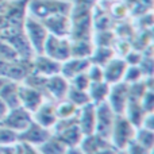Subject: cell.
<instances>
[{
  "label": "cell",
  "instance_id": "18",
  "mask_svg": "<svg viewBox=\"0 0 154 154\" xmlns=\"http://www.w3.org/2000/svg\"><path fill=\"white\" fill-rule=\"evenodd\" d=\"M19 84L20 82L7 80L3 84V87L0 88V99L7 106L8 109L20 107V101H19Z\"/></svg>",
  "mask_w": 154,
  "mask_h": 154
},
{
  "label": "cell",
  "instance_id": "10",
  "mask_svg": "<svg viewBox=\"0 0 154 154\" xmlns=\"http://www.w3.org/2000/svg\"><path fill=\"white\" fill-rule=\"evenodd\" d=\"M31 115H32V122L41 125L42 127L51 130L53 126L56 125L57 119H58L56 111V101L46 99Z\"/></svg>",
  "mask_w": 154,
  "mask_h": 154
},
{
  "label": "cell",
  "instance_id": "2",
  "mask_svg": "<svg viewBox=\"0 0 154 154\" xmlns=\"http://www.w3.org/2000/svg\"><path fill=\"white\" fill-rule=\"evenodd\" d=\"M135 133L137 127L125 115H116L111 135H109V142L118 152H123L128 147V145L134 142Z\"/></svg>",
  "mask_w": 154,
  "mask_h": 154
},
{
  "label": "cell",
  "instance_id": "1",
  "mask_svg": "<svg viewBox=\"0 0 154 154\" xmlns=\"http://www.w3.org/2000/svg\"><path fill=\"white\" fill-rule=\"evenodd\" d=\"M91 5L75 4L72 5L70 18V41H92L93 12Z\"/></svg>",
  "mask_w": 154,
  "mask_h": 154
},
{
  "label": "cell",
  "instance_id": "43",
  "mask_svg": "<svg viewBox=\"0 0 154 154\" xmlns=\"http://www.w3.org/2000/svg\"><path fill=\"white\" fill-rule=\"evenodd\" d=\"M0 154H2V152H0Z\"/></svg>",
  "mask_w": 154,
  "mask_h": 154
},
{
  "label": "cell",
  "instance_id": "31",
  "mask_svg": "<svg viewBox=\"0 0 154 154\" xmlns=\"http://www.w3.org/2000/svg\"><path fill=\"white\" fill-rule=\"evenodd\" d=\"M69 84L75 88H79V89L88 91V88H89V85H91V80H89V77H88L87 72H84V73L77 75L76 77H73L69 81Z\"/></svg>",
  "mask_w": 154,
  "mask_h": 154
},
{
  "label": "cell",
  "instance_id": "28",
  "mask_svg": "<svg viewBox=\"0 0 154 154\" xmlns=\"http://www.w3.org/2000/svg\"><path fill=\"white\" fill-rule=\"evenodd\" d=\"M0 60L4 61H16L19 60V56L16 50L7 42V41L0 38Z\"/></svg>",
  "mask_w": 154,
  "mask_h": 154
},
{
  "label": "cell",
  "instance_id": "12",
  "mask_svg": "<svg viewBox=\"0 0 154 154\" xmlns=\"http://www.w3.org/2000/svg\"><path fill=\"white\" fill-rule=\"evenodd\" d=\"M49 34L56 35V37L69 38L70 34V18L69 15L65 14H57V15H51L49 18H45L41 20Z\"/></svg>",
  "mask_w": 154,
  "mask_h": 154
},
{
  "label": "cell",
  "instance_id": "16",
  "mask_svg": "<svg viewBox=\"0 0 154 154\" xmlns=\"http://www.w3.org/2000/svg\"><path fill=\"white\" fill-rule=\"evenodd\" d=\"M127 66L128 65L125 60L114 57V58L109 60L103 66L104 81L108 82L109 85H114V84H116V82L123 81V77H125Z\"/></svg>",
  "mask_w": 154,
  "mask_h": 154
},
{
  "label": "cell",
  "instance_id": "9",
  "mask_svg": "<svg viewBox=\"0 0 154 154\" xmlns=\"http://www.w3.org/2000/svg\"><path fill=\"white\" fill-rule=\"evenodd\" d=\"M53 135L51 130L46 127H42L41 125L35 122H31V125L23 130L22 133L18 134V142H22V143H27L30 146L38 147L39 145H42L46 139H49Z\"/></svg>",
  "mask_w": 154,
  "mask_h": 154
},
{
  "label": "cell",
  "instance_id": "11",
  "mask_svg": "<svg viewBox=\"0 0 154 154\" xmlns=\"http://www.w3.org/2000/svg\"><path fill=\"white\" fill-rule=\"evenodd\" d=\"M69 85V81L61 73L46 77V97L53 101L62 100V99L66 97Z\"/></svg>",
  "mask_w": 154,
  "mask_h": 154
},
{
  "label": "cell",
  "instance_id": "17",
  "mask_svg": "<svg viewBox=\"0 0 154 154\" xmlns=\"http://www.w3.org/2000/svg\"><path fill=\"white\" fill-rule=\"evenodd\" d=\"M89 65H91L89 58H73V57H70L69 60H66L65 62L61 64V72L60 73L68 81H70L77 75L87 72Z\"/></svg>",
  "mask_w": 154,
  "mask_h": 154
},
{
  "label": "cell",
  "instance_id": "24",
  "mask_svg": "<svg viewBox=\"0 0 154 154\" xmlns=\"http://www.w3.org/2000/svg\"><path fill=\"white\" fill-rule=\"evenodd\" d=\"M114 57H115V51L111 49V46H97V48L95 46L92 56L89 57V61H91V64L104 66Z\"/></svg>",
  "mask_w": 154,
  "mask_h": 154
},
{
  "label": "cell",
  "instance_id": "30",
  "mask_svg": "<svg viewBox=\"0 0 154 154\" xmlns=\"http://www.w3.org/2000/svg\"><path fill=\"white\" fill-rule=\"evenodd\" d=\"M18 142V135L0 123V147Z\"/></svg>",
  "mask_w": 154,
  "mask_h": 154
},
{
  "label": "cell",
  "instance_id": "35",
  "mask_svg": "<svg viewBox=\"0 0 154 154\" xmlns=\"http://www.w3.org/2000/svg\"><path fill=\"white\" fill-rule=\"evenodd\" d=\"M126 154H152V150L145 149L143 146H141L139 143H137L135 141L133 143L128 145V147L126 150H123Z\"/></svg>",
  "mask_w": 154,
  "mask_h": 154
},
{
  "label": "cell",
  "instance_id": "26",
  "mask_svg": "<svg viewBox=\"0 0 154 154\" xmlns=\"http://www.w3.org/2000/svg\"><path fill=\"white\" fill-rule=\"evenodd\" d=\"M66 99L69 101H72L76 107H84L88 103H91V97L88 95V91H82L79 88H75L72 85H69V89L66 93Z\"/></svg>",
  "mask_w": 154,
  "mask_h": 154
},
{
  "label": "cell",
  "instance_id": "27",
  "mask_svg": "<svg viewBox=\"0 0 154 154\" xmlns=\"http://www.w3.org/2000/svg\"><path fill=\"white\" fill-rule=\"evenodd\" d=\"M134 141L143 146L147 150H153L154 145V130H149V128L138 127L135 133V139Z\"/></svg>",
  "mask_w": 154,
  "mask_h": 154
},
{
  "label": "cell",
  "instance_id": "13",
  "mask_svg": "<svg viewBox=\"0 0 154 154\" xmlns=\"http://www.w3.org/2000/svg\"><path fill=\"white\" fill-rule=\"evenodd\" d=\"M45 100L46 97L42 92L23 84V82L19 84V101H20V107H23L29 112L32 114Z\"/></svg>",
  "mask_w": 154,
  "mask_h": 154
},
{
  "label": "cell",
  "instance_id": "37",
  "mask_svg": "<svg viewBox=\"0 0 154 154\" xmlns=\"http://www.w3.org/2000/svg\"><path fill=\"white\" fill-rule=\"evenodd\" d=\"M142 54L138 53V51H128L126 54V60L125 61L127 62V65H139L142 61Z\"/></svg>",
  "mask_w": 154,
  "mask_h": 154
},
{
  "label": "cell",
  "instance_id": "42",
  "mask_svg": "<svg viewBox=\"0 0 154 154\" xmlns=\"http://www.w3.org/2000/svg\"><path fill=\"white\" fill-rule=\"evenodd\" d=\"M5 81H7V79H4V77H2V76H0V88L3 87V84H4Z\"/></svg>",
  "mask_w": 154,
  "mask_h": 154
},
{
  "label": "cell",
  "instance_id": "5",
  "mask_svg": "<svg viewBox=\"0 0 154 154\" xmlns=\"http://www.w3.org/2000/svg\"><path fill=\"white\" fill-rule=\"evenodd\" d=\"M42 54L62 64L70 58V39L68 37L61 38L49 34L46 38L45 46H43Z\"/></svg>",
  "mask_w": 154,
  "mask_h": 154
},
{
  "label": "cell",
  "instance_id": "4",
  "mask_svg": "<svg viewBox=\"0 0 154 154\" xmlns=\"http://www.w3.org/2000/svg\"><path fill=\"white\" fill-rule=\"evenodd\" d=\"M23 31L26 35L27 41L30 42L32 50L35 54H42L43 53V46H45L46 38L49 35V31L43 23L38 19L32 18V16H26L23 23Z\"/></svg>",
  "mask_w": 154,
  "mask_h": 154
},
{
  "label": "cell",
  "instance_id": "32",
  "mask_svg": "<svg viewBox=\"0 0 154 154\" xmlns=\"http://www.w3.org/2000/svg\"><path fill=\"white\" fill-rule=\"evenodd\" d=\"M87 75L89 77L91 82H99L104 81V75H103V66L96 64H91L87 70Z\"/></svg>",
  "mask_w": 154,
  "mask_h": 154
},
{
  "label": "cell",
  "instance_id": "29",
  "mask_svg": "<svg viewBox=\"0 0 154 154\" xmlns=\"http://www.w3.org/2000/svg\"><path fill=\"white\" fill-rule=\"evenodd\" d=\"M143 73H142L139 65H128L127 69H126L125 77H123V81L127 82V84H134V82H138L143 79Z\"/></svg>",
  "mask_w": 154,
  "mask_h": 154
},
{
  "label": "cell",
  "instance_id": "33",
  "mask_svg": "<svg viewBox=\"0 0 154 154\" xmlns=\"http://www.w3.org/2000/svg\"><path fill=\"white\" fill-rule=\"evenodd\" d=\"M139 104H141V107L143 108V111L146 112V114H150V112H153V107H154V93L152 89H147L146 92H145V95L142 96L141 101H139Z\"/></svg>",
  "mask_w": 154,
  "mask_h": 154
},
{
  "label": "cell",
  "instance_id": "3",
  "mask_svg": "<svg viewBox=\"0 0 154 154\" xmlns=\"http://www.w3.org/2000/svg\"><path fill=\"white\" fill-rule=\"evenodd\" d=\"M72 3L64 0H29L27 10L32 15V18L42 20L51 15L65 14L69 15L72 10Z\"/></svg>",
  "mask_w": 154,
  "mask_h": 154
},
{
  "label": "cell",
  "instance_id": "36",
  "mask_svg": "<svg viewBox=\"0 0 154 154\" xmlns=\"http://www.w3.org/2000/svg\"><path fill=\"white\" fill-rule=\"evenodd\" d=\"M111 12L115 18H125L127 15V7L123 3H115L111 7Z\"/></svg>",
  "mask_w": 154,
  "mask_h": 154
},
{
  "label": "cell",
  "instance_id": "8",
  "mask_svg": "<svg viewBox=\"0 0 154 154\" xmlns=\"http://www.w3.org/2000/svg\"><path fill=\"white\" fill-rule=\"evenodd\" d=\"M108 106L112 108V111L116 115H123L125 109L128 104V84L125 81L116 82L111 85L107 99Z\"/></svg>",
  "mask_w": 154,
  "mask_h": 154
},
{
  "label": "cell",
  "instance_id": "6",
  "mask_svg": "<svg viewBox=\"0 0 154 154\" xmlns=\"http://www.w3.org/2000/svg\"><path fill=\"white\" fill-rule=\"evenodd\" d=\"M32 122V115L23 107H16V108H11L7 111L5 116L3 118L2 125L10 128L11 131L18 135L23 130H26Z\"/></svg>",
  "mask_w": 154,
  "mask_h": 154
},
{
  "label": "cell",
  "instance_id": "41",
  "mask_svg": "<svg viewBox=\"0 0 154 154\" xmlns=\"http://www.w3.org/2000/svg\"><path fill=\"white\" fill-rule=\"evenodd\" d=\"M97 2L99 0H75V4H84V5H91V7H93Z\"/></svg>",
  "mask_w": 154,
  "mask_h": 154
},
{
  "label": "cell",
  "instance_id": "7",
  "mask_svg": "<svg viewBox=\"0 0 154 154\" xmlns=\"http://www.w3.org/2000/svg\"><path fill=\"white\" fill-rule=\"evenodd\" d=\"M116 114L112 111V108L108 106V103H101L96 106V130L95 133L103 138L109 139L112 127L115 123Z\"/></svg>",
  "mask_w": 154,
  "mask_h": 154
},
{
  "label": "cell",
  "instance_id": "23",
  "mask_svg": "<svg viewBox=\"0 0 154 154\" xmlns=\"http://www.w3.org/2000/svg\"><path fill=\"white\" fill-rule=\"evenodd\" d=\"M41 154H65L68 147L57 138L56 135H51L49 139H46L42 145L37 147Z\"/></svg>",
  "mask_w": 154,
  "mask_h": 154
},
{
  "label": "cell",
  "instance_id": "22",
  "mask_svg": "<svg viewBox=\"0 0 154 154\" xmlns=\"http://www.w3.org/2000/svg\"><path fill=\"white\" fill-rule=\"evenodd\" d=\"M125 115L137 128L141 127L142 122H143V118L146 115V112L143 111V108L141 107V104L137 103V101H128L127 107L125 109Z\"/></svg>",
  "mask_w": 154,
  "mask_h": 154
},
{
  "label": "cell",
  "instance_id": "15",
  "mask_svg": "<svg viewBox=\"0 0 154 154\" xmlns=\"http://www.w3.org/2000/svg\"><path fill=\"white\" fill-rule=\"evenodd\" d=\"M77 125L81 133L85 135L95 134L96 130V106L93 103H88L87 106L80 107L77 112Z\"/></svg>",
  "mask_w": 154,
  "mask_h": 154
},
{
  "label": "cell",
  "instance_id": "14",
  "mask_svg": "<svg viewBox=\"0 0 154 154\" xmlns=\"http://www.w3.org/2000/svg\"><path fill=\"white\" fill-rule=\"evenodd\" d=\"M31 64H32L31 73H37V75L45 77L58 75L61 72V62L56 61V60L45 56V54H35L31 60Z\"/></svg>",
  "mask_w": 154,
  "mask_h": 154
},
{
  "label": "cell",
  "instance_id": "34",
  "mask_svg": "<svg viewBox=\"0 0 154 154\" xmlns=\"http://www.w3.org/2000/svg\"><path fill=\"white\" fill-rule=\"evenodd\" d=\"M114 39V34L108 30H104V31H100L97 35V42L96 45L97 46H111V41Z\"/></svg>",
  "mask_w": 154,
  "mask_h": 154
},
{
  "label": "cell",
  "instance_id": "25",
  "mask_svg": "<svg viewBox=\"0 0 154 154\" xmlns=\"http://www.w3.org/2000/svg\"><path fill=\"white\" fill-rule=\"evenodd\" d=\"M56 111L58 119H65V118H73L79 112V107H76L72 101H69L66 97L62 100L56 101Z\"/></svg>",
  "mask_w": 154,
  "mask_h": 154
},
{
  "label": "cell",
  "instance_id": "20",
  "mask_svg": "<svg viewBox=\"0 0 154 154\" xmlns=\"http://www.w3.org/2000/svg\"><path fill=\"white\" fill-rule=\"evenodd\" d=\"M109 88H111V85L106 81L91 82L89 88H88V95L91 97V103H93L95 106L106 103L107 99H108Z\"/></svg>",
  "mask_w": 154,
  "mask_h": 154
},
{
  "label": "cell",
  "instance_id": "39",
  "mask_svg": "<svg viewBox=\"0 0 154 154\" xmlns=\"http://www.w3.org/2000/svg\"><path fill=\"white\" fill-rule=\"evenodd\" d=\"M65 154H85L82 152V149L80 146H73V147H68Z\"/></svg>",
  "mask_w": 154,
  "mask_h": 154
},
{
  "label": "cell",
  "instance_id": "40",
  "mask_svg": "<svg viewBox=\"0 0 154 154\" xmlns=\"http://www.w3.org/2000/svg\"><path fill=\"white\" fill-rule=\"evenodd\" d=\"M7 111H8L7 106H5V104L3 103V100H2V99H0V123H2L3 118L5 116V114H7Z\"/></svg>",
  "mask_w": 154,
  "mask_h": 154
},
{
  "label": "cell",
  "instance_id": "21",
  "mask_svg": "<svg viewBox=\"0 0 154 154\" xmlns=\"http://www.w3.org/2000/svg\"><path fill=\"white\" fill-rule=\"evenodd\" d=\"M93 49L92 41H70V57L73 58H89Z\"/></svg>",
  "mask_w": 154,
  "mask_h": 154
},
{
  "label": "cell",
  "instance_id": "19",
  "mask_svg": "<svg viewBox=\"0 0 154 154\" xmlns=\"http://www.w3.org/2000/svg\"><path fill=\"white\" fill-rule=\"evenodd\" d=\"M54 135L66 147L80 146L82 138H84V134L81 133L79 125H73V126H69V127L64 128V130H60V131H57V133H54Z\"/></svg>",
  "mask_w": 154,
  "mask_h": 154
},
{
  "label": "cell",
  "instance_id": "38",
  "mask_svg": "<svg viewBox=\"0 0 154 154\" xmlns=\"http://www.w3.org/2000/svg\"><path fill=\"white\" fill-rule=\"evenodd\" d=\"M19 146H20V154H41L38 152L37 147L30 146V145H27V143L19 142Z\"/></svg>",
  "mask_w": 154,
  "mask_h": 154
}]
</instances>
